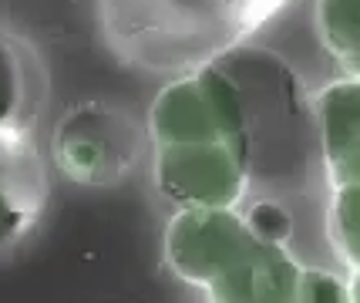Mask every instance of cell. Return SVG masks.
<instances>
[{
	"instance_id": "1",
	"label": "cell",
	"mask_w": 360,
	"mask_h": 303,
	"mask_svg": "<svg viewBox=\"0 0 360 303\" xmlns=\"http://www.w3.org/2000/svg\"><path fill=\"white\" fill-rule=\"evenodd\" d=\"M175 276L222 303L297 300L300 270L283 243L263 240L236 206H186L165 229Z\"/></svg>"
},
{
	"instance_id": "2",
	"label": "cell",
	"mask_w": 360,
	"mask_h": 303,
	"mask_svg": "<svg viewBox=\"0 0 360 303\" xmlns=\"http://www.w3.org/2000/svg\"><path fill=\"white\" fill-rule=\"evenodd\" d=\"M273 0H98L101 37L122 64L179 78L216 61Z\"/></svg>"
},
{
	"instance_id": "3",
	"label": "cell",
	"mask_w": 360,
	"mask_h": 303,
	"mask_svg": "<svg viewBox=\"0 0 360 303\" xmlns=\"http://www.w3.org/2000/svg\"><path fill=\"white\" fill-rule=\"evenodd\" d=\"M155 145L172 142H246V98L233 75L216 64L172 78L148 118Z\"/></svg>"
},
{
	"instance_id": "4",
	"label": "cell",
	"mask_w": 360,
	"mask_h": 303,
	"mask_svg": "<svg viewBox=\"0 0 360 303\" xmlns=\"http://www.w3.org/2000/svg\"><path fill=\"white\" fill-rule=\"evenodd\" d=\"M54 159L81 186H118L139 162L135 122L101 101L78 105L54 131Z\"/></svg>"
},
{
	"instance_id": "5",
	"label": "cell",
	"mask_w": 360,
	"mask_h": 303,
	"mask_svg": "<svg viewBox=\"0 0 360 303\" xmlns=\"http://www.w3.org/2000/svg\"><path fill=\"white\" fill-rule=\"evenodd\" d=\"M250 179L246 142L155 145V186L175 209L239 206Z\"/></svg>"
},
{
	"instance_id": "6",
	"label": "cell",
	"mask_w": 360,
	"mask_h": 303,
	"mask_svg": "<svg viewBox=\"0 0 360 303\" xmlns=\"http://www.w3.org/2000/svg\"><path fill=\"white\" fill-rule=\"evenodd\" d=\"M47 202V169L31 131L0 135V253L34 229Z\"/></svg>"
},
{
	"instance_id": "7",
	"label": "cell",
	"mask_w": 360,
	"mask_h": 303,
	"mask_svg": "<svg viewBox=\"0 0 360 303\" xmlns=\"http://www.w3.org/2000/svg\"><path fill=\"white\" fill-rule=\"evenodd\" d=\"M44 105V75L34 51L0 31V135L31 131Z\"/></svg>"
},
{
	"instance_id": "8",
	"label": "cell",
	"mask_w": 360,
	"mask_h": 303,
	"mask_svg": "<svg viewBox=\"0 0 360 303\" xmlns=\"http://www.w3.org/2000/svg\"><path fill=\"white\" fill-rule=\"evenodd\" d=\"M316 125L323 162H337L360 138V78H344L330 84L316 98Z\"/></svg>"
},
{
	"instance_id": "9",
	"label": "cell",
	"mask_w": 360,
	"mask_h": 303,
	"mask_svg": "<svg viewBox=\"0 0 360 303\" xmlns=\"http://www.w3.org/2000/svg\"><path fill=\"white\" fill-rule=\"evenodd\" d=\"M316 27L330 54L360 78V0H316Z\"/></svg>"
},
{
	"instance_id": "10",
	"label": "cell",
	"mask_w": 360,
	"mask_h": 303,
	"mask_svg": "<svg viewBox=\"0 0 360 303\" xmlns=\"http://www.w3.org/2000/svg\"><path fill=\"white\" fill-rule=\"evenodd\" d=\"M330 233H333V246L347 259V266H360V182L333 186Z\"/></svg>"
},
{
	"instance_id": "11",
	"label": "cell",
	"mask_w": 360,
	"mask_h": 303,
	"mask_svg": "<svg viewBox=\"0 0 360 303\" xmlns=\"http://www.w3.org/2000/svg\"><path fill=\"white\" fill-rule=\"evenodd\" d=\"M297 300L303 303H340L350 300V283H340L327 270H300Z\"/></svg>"
},
{
	"instance_id": "12",
	"label": "cell",
	"mask_w": 360,
	"mask_h": 303,
	"mask_svg": "<svg viewBox=\"0 0 360 303\" xmlns=\"http://www.w3.org/2000/svg\"><path fill=\"white\" fill-rule=\"evenodd\" d=\"M246 219H250L252 229L269 243H286V236H290V216H286L280 206H273V202L256 206Z\"/></svg>"
},
{
	"instance_id": "13",
	"label": "cell",
	"mask_w": 360,
	"mask_h": 303,
	"mask_svg": "<svg viewBox=\"0 0 360 303\" xmlns=\"http://www.w3.org/2000/svg\"><path fill=\"white\" fill-rule=\"evenodd\" d=\"M327 176L333 186H347V182H360V138L337 162L327 165Z\"/></svg>"
},
{
	"instance_id": "14",
	"label": "cell",
	"mask_w": 360,
	"mask_h": 303,
	"mask_svg": "<svg viewBox=\"0 0 360 303\" xmlns=\"http://www.w3.org/2000/svg\"><path fill=\"white\" fill-rule=\"evenodd\" d=\"M350 300L360 303V266H354V280H350Z\"/></svg>"
}]
</instances>
